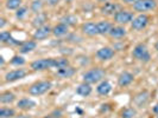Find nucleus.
<instances>
[{"mask_svg":"<svg viewBox=\"0 0 158 118\" xmlns=\"http://www.w3.org/2000/svg\"><path fill=\"white\" fill-rule=\"evenodd\" d=\"M22 4H23V0H6L5 2V6L7 10H11V11H15V10H18V8L22 7Z\"/></svg>","mask_w":158,"mask_h":118,"instance_id":"obj_26","label":"nucleus"},{"mask_svg":"<svg viewBox=\"0 0 158 118\" xmlns=\"http://www.w3.org/2000/svg\"><path fill=\"white\" fill-rule=\"evenodd\" d=\"M10 63H11V65H15V66H23V65H25L26 60H25V58L22 57V55H16L12 57V59H11Z\"/></svg>","mask_w":158,"mask_h":118,"instance_id":"obj_32","label":"nucleus"},{"mask_svg":"<svg viewBox=\"0 0 158 118\" xmlns=\"http://www.w3.org/2000/svg\"><path fill=\"white\" fill-rule=\"evenodd\" d=\"M33 71H45L49 69H55V58H42L36 59L30 64Z\"/></svg>","mask_w":158,"mask_h":118,"instance_id":"obj_4","label":"nucleus"},{"mask_svg":"<svg viewBox=\"0 0 158 118\" xmlns=\"http://www.w3.org/2000/svg\"><path fill=\"white\" fill-rule=\"evenodd\" d=\"M0 65H1V67L5 65V59H4V57H2V55L0 57Z\"/></svg>","mask_w":158,"mask_h":118,"instance_id":"obj_38","label":"nucleus"},{"mask_svg":"<svg viewBox=\"0 0 158 118\" xmlns=\"http://www.w3.org/2000/svg\"><path fill=\"white\" fill-rule=\"evenodd\" d=\"M67 66H70V63L67 58L64 57H60V58H55V69L60 70V69H64Z\"/></svg>","mask_w":158,"mask_h":118,"instance_id":"obj_27","label":"nucleus"},{"mask_svg":"<svg viewBox=\"0 0 158 118\" xmlns=\"http://www.w3.org/2000/svg\"><path fill=\"white\" fill-rule=\"evenodd\" d=\"M133 80H135L133 73H131L128 71H123L118 77V85L121 87L128 86V85H131L133 83Z\"/></svg>","mask_w":158,"mask_h":118,"instance_id":"obj_13","label":"nucleus"},{"mask_svg":"<svg viewBox=\"0 0 158 118\" xmlns=\"http://www.w3.org/2000/svg\"><path fill=\"white\" fill-rule=\"evenodd\" d=\"M112 90H113L112 84L108 80H106V79L101 80L98 84V86H96V92L100 94V96H108L112 92Z\"/></svg>","mask_w":158,"mask_h":118,"instance_id":"obj_14","label":"nucleus"},{"mask_svg":"<svg viewBox=\"0 0 158 118\" xmlns=\"http://www.w3.org/2000/svg\"><path fill=\"white\" fill-rule=\"evenodd\" d=\"M112 38H115V39H120V38H124L127 36V30L123 26V25H118V26H113L112 30L108 33Z\"/></svg>","mask_w":158,"mask_h":118,"instance_id":"obj_17","label":"nucleus"},{"mask_svg":"<svg viewBox=\"0 0 158 118\" xmlns=\"http://www.w3.org/2000/svg\"><path fill=\"white\" fill-rule=\"evenodd\" d=\"M30 8H31V11L35 14L40 13V12H42V8H43V2H42V0H33L31 2V5H30Z\"/></svg>","mask_w":158,"mask_h":118,"instance_id":"obj_31","label":"nucleus"},{"mask_svg":"<svg viewBox=\"0 0 158 118\" xmlns=\"http://www.w3.org/2000/svg\"><path fill=\"white\" fill-rule=\"evenodd\" d=\"M16 116V111L10 108H1L0 109V117L1 118H12Z\"/></svg>","mask_w":158,"mask_h":118,"instance_id":"obj_30","label":"nucleus"},{"mask_svg":"<svg viewBox=\"0 0 158 118\" xmlns=\"http://www.w3.org/2000/svg\"><path fill=\"white\" fill-rule=\"evenodd\" d=\"M27 12H29V8L26 7V6H22L20 8H18L16 11L17 19H24L25 17L27 16Z\"/></svg>","mask_w":158,"mask_h":118,"instance_id":"obj_33","label":"nucleus"},{"mask_svg":"<svg viewBox=\"0 0 158 118\" xmlns=\"http://www.w3.org/2000/svg\"><path fill=\"white\" fill-rule=\"evenodd\" d=\"M81 31L83 34L89 36V37H95V36H100L99 30H98V24L93 21H88L81 25Z\"/></svg>","mask_w":158,"mask_h":118,"instance_id":"obj_11","label":"nucleus"},{"mask_svg":"<svg viewBox=\"0 0 158 118\" xmlns=\"http://www.w3.org/2000/svg\"><path fill=\"white\" fill-rule=\"evenodd\" d=\"M75 92H76V94L81 96V97H88V96H90V93L93 92V87H92L90 84L81 83L79 86L76 87Z\"/></svg>","mask_w":158,"mask_h":118,"instance_id":"obj_20","label":"nucleus"},{"mask_svg":"<svg viewBox=\"0 0 158 118\" xmlns=\"http://www.w3.org/2000/svg\"><path fill=\"white\" fill-rule=\"evenodd\" d=\"M137 115V111L133 109V108H124L123 110L120 111V117L121 118H133Z\"/></svg>","mask_w":158,"mask_h":118,"instance_id":"obj_29","label":"nucleus"},{"mask_svg":"<svg viewBox=\"0 0 158 118\" xmlns=\"http://www.w3.org/2000/svg\"><path fill=\"white\" fill-rule=\"evenodd\" d=\"M113 17H114V21L119 25H127V24L132 23V20L135 19L133 12H130L126 10H120Z\"/></svg>","mask_w":158,"mask_h":118,"instance_id":"obj_7","label":"nucleus"},{"mask_svg":"<svg viewBox=\"0 0 158 118\" xmlns=\"http://www.w3.org/2000/svg\"><path fill=\"white\" fill-rule=\"evenodd\" d=\"M132 55H133V58H135L137 60L143 62V63H148V62H150L151 59L150 51H149V48H148V46L145 44H138V45H135L133 51H132Z\"/></svg>","mask_w":158,"mask_h":118,"instance_id":"obj_3","label":"nucleus"},{"mask_svg":"<svg viewBox=\"0 0 158 118\" xmlns=\"http://www.w3.org/2000/svg\"><path fill=\"white\" fill-rule=\"evenodd\" d=\"M149 23H150V17L145 13H140L137 17H135V19L131 23V27L135 31H142L149 25Z\"/></svg>","mask_w":158,"mask_h":118,"instance_id":"obj_6","label":"nucleus"},{"mask_svg":"<svg viewBox=\"0 0 158 118\" xmlns=\"http://www.w3.org/2000/svg\"><path fill=\"white\" fill-rule=\"evenodd\" d=\"M51 87H52V83L50 80H40V82L33 83L29 87L27 92L31 96H42V94L47 93Z\"/></svg>","mask_w":158,"mask_h":118,"instance_id":"obj_2","label":"nucleus"},{"mask_svg":"<svg viewBox=\"0 0 158 118\" xmlns=\"http://www.w3.org/2000/svg\"><path fill=\"white\" fill-rule=\"evenodd\" d=\"M48 21V16L45 13H43V12H40L38 14H36L35 18L32 19V26L33 27H36V29H38V27H42V26H44L45 23Z\"/></svg>","mask_w":158,"mask_h":118,"instance_id":"obj_23","label":"nucleus"},{"mask_svg":"<svg viewBox=\"0 0 158 118\" xmlns=\"http://www.w3.org/2000/svg\"><path fill=\"white\" fill-rule=\"evenodd\" d=\"M64 1H65V2H71L73 0H64Z\"/></svg>","mask_w":158,"mask_h":118,"instance_id":"obj_41","label":"nucleus"},{"mask_svg":"<svg viewBox=\"0 0 158 118\" xmlns=\"http://www.w3.org/2000/svg\"><path fill=\"white\" fill-rule=\"evenodd\" d=\"M96 24H98V30H99V34L100 36L108 34L110 31L112 30V27H113L111 21H108V20H100Z\"/></svg>","mask_w":158,"mask_h":118,"instance_id":"obj_21","label":"nucleus"},{"mask_svg":"<svg viewBox=\"0 0 158 118\" xmlns=\"http://www.w3.org/2000/svg\"><path fill=\"white\" fill-rule=\"evenodd\" d=\"M106 76V72L105 70L100 69V67H93L90 70L86 71L83 74H82V80L83 83H87V84H99L101 80H103Z\"/></svg>","mask_w":158,"mask_h":118,"instance_id":"obj_1","label":"nucleus"},{"mask_svg":"<svg viewBox=\"0 0 158 118\" xmlns=\"http://www.w3.org/2000/svg\"><path fill=\"white\" fill-rule=\"evenodd\" d=\"M37 105L36 101H33L31 98H22L17 102V108L20 110H31Z\"/></svg>","mask_w":158,"mask_h":118,"instance_id":"obj_16","label":"nucleus"},{"mask_svg":"<svg viewBox=\"0 0 158 118\" xmlns=\"http://www.w3.org/2000/svg\"><path fill=\"white\" fill-rule=\"evenodd\" d=\"M156 118H158V115H157V116H156Z\"/></svg>","mask_w":158,"mask_h":118,"instance_id":"obj_42","label":"nucleus"},{"mask_svg":"<svg viewBox=\"0 0 158 118\" xmlns=\"http://www.w3.org/2000/svg\"><path fill=\"white\" fill-rule=\"evenodd\" d=\"M149 101V92L148 91H143L140 93H138L135 98V105H138L139 108H143Z\"/></svg>","mask_w":158,"mask_h":118,"instance_id":"obj_24","label":"nucleus"},{"mask_svg":"<svg viewBox=\"0 0 158 118\" xmlns=\"http://www.w3.org/2000/svg\"><path fill=\"white\" fill-rule=\"evenodd\" d=\"M68 32H69V26L63 23H58L56 26L52 27V34L57 38L64 37L65 34H68Z\"/></svg>","mask_w":158,"mask_h":118,"instance_id":"obj_18","label":"nucleus"},{"mask_svg":"<svg viewBox=\"0 0 158 118\" xmlns=\"http://www.w3.org/2000/svg\"><path fill=\"white\" fill-rule=\"evenodd\" d=\"M61 23L65 24V25H68L70 27L73 25H76L77 24V17L73 16V14H67V16L61 18Z\"/></svg>","mask_w":158,"mask_h":118,"instance_id":"obj_28","label":"nucleus"},{"mask_svg":"<svg viewBox=\"0 0 158 118\" xmlns=\"http://www.w3.org/2000/svg\"><path fill=\"white\" fill-rule=\"evenodd\" d=\"M99 2H102V4H105V2H108V1H111V0H98Z\"/></svg>","mask_w":158,"mask_h":118,"instance_id":"obj_39","label":"nucleus"},{"mask_svg":"<svg viewBox=\"0 0 158 118\" xmlns=\"http://www.w3.org/2000/svg\"><path fill=\"white\" fill-rule=\"evenodd\" d=\"M120 6H119L117 2H113V1H108V2H105L102 4V6L100 7V11L101 13L105 14V16H114L119 10Z\"/></svg>","mask_w":158,"mask_h":118,"instance_id":"obj_12","label":"nucleus"},{"mask_svg":"<svg viewBox=\"0 0 158 118\" xmlns=\"http://www.w3.org/2000/svg\"><path fill=\"white\" fill-rule=\"evenodd\" d=\"M58 1H60V0H47L49 6H56V5L58 4Z\"/></svg>","mask_w":158,"mask_h":118,"instance_id":"obj_35","label":"nucleus"},{"mask_svg":"<svg viewBox=\"0 0 158 118\" xmlns=\"http://www.w3.org/2000/svg\"><path fill=\"white\" fill-rule=\"evenodd\" d=\"M0 41L2 43V44H8V45H22L23 43H20L19 40L15 39L13 37H12V34H11V32L8 31H1L0 33Z\"/></svg>","mask_w":158,"mask_h":118,"instance_id":"obj_15","label":"nucleus"},{"mask_svg":"<svg viewBox=\"0 0 158 118\" xmlns=\"http://www.w3.org/2000/svg\"><path fill=\"white\" fill-rule=\"evenodd\" d=\"M76 70L71 66H67L64 69H60V70L56 71V76H58L60 78L62 79H67V78H71L74 74H75Z\"/></svg>","mask_w":158,"mask_h":118,"instance_id":"obj_22","label":"nucleus"},{"mask_svg":"<svg viewBox=\"0 0 158 118\" xmlns=\"http://www.w3.org/2000/svg\"><path fill=\"white\" fill-rule=\"evenodd\" d=\"M37 47V41L36 40H27V41H24L23 44L19 46V52L22 55H26V53H30L33 50H36Z\"/></svg>","mask_w":158,"mask_h":118,"instance_id":"obj_19","label":"nucleus"},{"mask_svg":"<svg viewBox=\"0 0 158 118\" xmlns=\"http://www.w3.org/2000/svg\"><path fill=\"white\" fill-rule=\"evenodd\" d=\"M26 74H27V72H26V70H24V69L11 70L4 76V80L6 83H13V82H17V80H20V79L25 78Z\"/></svg>","mask_w":158,"mask_h":118,"instance_id":"obj_8","label":"nucleus"},{"mask_svg":"<svg viewBox=\"0 0 158 118\" xmlns=\"http://www.w3.org/2000/svg\"><path fill=\"white\" fill-rule=\"evenodd\" d=\"M16 101V94L6 91V92H2L0 94V103L1 104H11Z\"/></svg>","mask_w":158,"mask_h":118,"instance_id":"obj_25","label":"nucleus"},{"mask_svg":"<svg viewBox=\"0 0 158 118\" xmlns=\"http://www.w3.org/2000/svg\"><path fill=\"white\" fill-rule=\"evenodd\" d=\"M155 48L158 51V40H157V43H156V45H155Z\"/></svg>","mask_w":158,"mask_h":118,"instance_id":"obj_40","label":"nucleus"},{"mask_svg":"<svg viewBox=\"0 0 158 118\" xmlns=\"http://www.w3.org/2000/svg\"><path fill=\"white\" fill-rule=\"evenodd\" d=\"M157 7V1L156 0H139L133 5V10L139 13H145L149 11H153Z\"/></svg>","mask_w":158,"mask_h":118,"instance_id":"obj_5","label":"nucleus"},{"mask_svg":"<svg viewBox=\"0 0 158 118\" xmlns=\"http://www.w3.org/2000/svg\"><path fill=\"white\" fill-rule=\"evenodd\" d=\"M6 19H5V18H0V29H1V30H4V27H5V26H6Z\"/></svg>","mask_w":158,"mask_h":118,"instance_id":"obj_34","label":"nucleus"},{"mask_svg":"<svg viewBox=\"0 0 158 118\" xmlns=\"http://www.w3.org/2000/svg\"><path fill=\"white\" fill-rule=\"evenodd\" d=\"M50 34H52V29L49 25H44L42 27L36 29V31L33 32L32 37H33V40H43L47 39Z\"/></svg>","mask_w":158,"mask_h":118,"instance_id":"obj_10","label":"nucleus"},{"mask_svg":"<svg viewBox=\"0 0 158 118\" xmlns=\"http://www.w3.org/2000/svg\"><path fill=\"white\" fill-rule=\"evenodd\" d=\"M115 55V51L110 46H103L101 48H99L96 52H95V57L101 60V62H107V60H111L112 58Z\"/></svg>","mask_w":158,"mask_h":118,"instance_id":"obj_9","label":"nucleus"},{"mask_svg":"<svg viewBox=\"0 0 158 118\" xmlns=\"http://www.w3.org/2000/svg\"><path fill=\"white\" fill-rule=\"evenodd\" d=\"M139 0H123V2H125L127 5H135V2H138Z\"/></svg>","mask_w":158,"mask_h":118,"instance_id":"obj_36","label":"nucleus"},{"mask_svg":"<svg viewBox=\"0 0 158 118\" xmlns=\"http://www.w3.org/2000/svg\"><path fill=\"white\" fill-rule=\"evenodd\" d=\"M152 112L155 113V115H158V103L153 106V109H152Z\"/></svg>","mask_w":158,"mask_h":118,"instance_id":"obj_37","label":"nucleus"}]
</instances>
